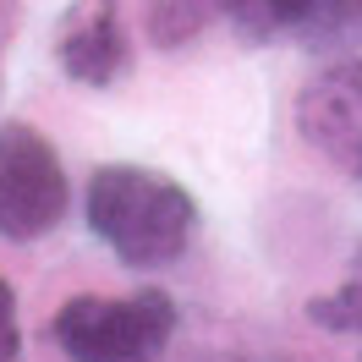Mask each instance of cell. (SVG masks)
<instances>
[{
	"instance_id": "cell-2",
	"label": "cell",
	"mask_w": 362,
	"mask_h": 362,
	"mask_svg": "<svg viewBox=\"0 0 362 362\" xmlns=\"http://www.w3.org/2000/svg\"><path fill=\"white\" fill-rule=\"evenodd\" d=\"M181 308L170 291L71 296L49 318V340L66 362H159L176 340Z\"/></svg>"
},
{
	"instance_id": "cell-1",
	"label": "cell",
	"mask_w": 362,
	"mask_h": 362,
	"mask_svg": "<svg viewBox=\"0 0 362 362\" xmlns=\"http://www.w3.org/2000/svg\"><path fill=\"white\" fill-rule=\"evenodd\" d=\"M88 230L127 269H165L198 236V198L165 170L148 165H99L83 192Z\"/></svg>"
},
{
	"instance_id": "cell-4",
	"label": "cell",
	"mask_w": 362,
	"mask_h": 362,
	"mask_svg": "<svg viewBox=\"0 0 362 362\" xmlns=\"http://www.w3.org/2000/svg\"><path fill=\"white\" fill-rule=\"evenodd\" d=\"M296 132L335 170L362 176V61H335L302 83Z\"/></svg>"
},
{
	"instance_id": "cell-6",
	"label": "cell",
	"mask_w": 362,
	"mask_h": 362,
	"mask_svg": "<svg viewBox=\"0 0 362 362\" xmlns=\"http://www.w3.org/2000/svg\"><path fill=\"white\" fill-rule=\"evenodd\" d=\"M230 33L247 45H280V39H335L346 23H357L351 0H214Z\"/></svg>"
},
{
	"instance_id": "cell-5",
	"label": "cell",
	"mask_w": 362,
	"mask_h": 362,
	"mask_svg": "<svg viewBox=\"0 0 362 362\" xmlns=\"http://www.w3.org/2000/svg\"><path fill=\"white\" fill-rule=\"evenodd\" d=\"M55 61L71 83L83 88H110L121 71L132 66V33L121 23V6L115 0H83L61 28V45Z\"/></svg>"
},
{
	"instance_id": "cell-3",
	"label": "cell",
	"mask_w": 362,
	"mask_h": 362,
	"mask_svg": "<svg viewBox=\"0 0 362 362\" xmlns=\"http://www.w3.org/2000/svg\"><path fill=\"white\" fill-rule=\"evenodd\" d=\"M66 170L45 132L28 121H0V236L39 242L66 214Z\"/></svg>"
},
{
	"instance_id": "cell-8",
	"label": "cell",
	"mask_w": 362,
	"mask_h": 362,
	"mask_svg": "<svg viewBox=\"0 0 362 362\" xmlns=\"http://www.w3.org/2000/svg\"><path fill=\"white\" fill-rule=\"evenodd\" d=\"M214 11V0H159L154 17H148V33H154V45H187L198 28H204V17Z\"/></svg>"
},
{
	"instance_id": "cell-10",
	"label": "cell",
	"mask_w": 362,
	"mask_h": 362,
	"mask_svg": "<svg viewBox=\"0 0 362 362\" xmlns=\"http://www.w3.org/2000/svg\"><path fill=\"white\" fill-rule=\"evenodd\" d=\"M351 11H357V23H362V0H351Z\"/></svg>"
},
{
	"instance_id": "cell-7",
	"label": "cell",
	"mask_w": 362,
	"mask_h": 362,
	"mask_svg": "<svg viewBox=\"0 0 362 362\" xmlns=\"http://www.w3.org/2000/svg\"><path fill=\"white\" fill-rule=\"evenodd\" d=\"M308 318L329 335H362V252L351 258V269L340 286H329L324 296L308 302Z\"/></svg>"
},
{
	"instance_id": "cell-9",
	"label": "cell",
	"mask_w": 362,
	"mask_h": 362,
	"mask_svg": "<svg viewBox=\"0 0 362 362\" xmlns=\"http://www.w3.org/2000/svg\"><path fill=\"white\" fill-rule=\"evenodd\" d=\"M23 351V324H17V291L0 280V362H17Z\"/></svg>"
}]
</instances>
